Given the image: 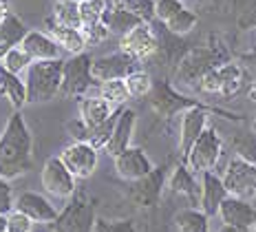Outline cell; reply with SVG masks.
Segmentation results:
<instances>
[{"mask_svg": "<svg viewBox=\"0 0 256 232\" xmlns=\"http://www.w3.org/2000/svg\"><path fill=\"white\" fill-rule=\"evenodd\" d=\"M84 36H86V40H88V45H98V42H102L106 40V38L110 36V31H108V27L104 25V20L100 25H93V27H84Z\"/></svg>", "mask_w": 256, "mask_h": 232, "instance_id": "38", "label": "cell"}, {"mask_svg": "<svg viewBox=\"0 0 256 232\" xmlns=\"http://www.w3.org/2000/svg\"><path fill=\"white\" fill-rule=\"evenodd\" d=\"M60 159L64 161L68 170L73 172L76 179H88L98 168L100 161V148H95L88 142H73L62 148Z\"/></svg>", "mask_w": 256, "mask_h": 232, "instance_id": "8", "label": "cell"}, {"mask_svg": "<svg viewBox=\"0 0 256 232\" xmlns=\"http://www.w3.org/2000/svg\"><path fill=\"white\" fill-rule=\"evenodd\" d=\"M223 155V142L214 128H206L201 137L194 142L190 153L186 155V166L194 175H204L208 170H214L218 159Z\"/></svg>", "mask_w": 256, "mask_h": 232, "instance_id": "3", "label": "cell"}, {"mask_svg": "<svg viewBox=\"0 0 256 232\" xmlns=\"http://www.w3.org/2000/svg\"><path fill=\"white\" fill-rule=\"evenodd\" d=\"M208 214L201 208H184L174 214V223L179 232H210Z\"/></svg>", "mask_w": 256, "mask_h": 232, "instance_id": "24", "label": "cell"}, {"mask_svg": "<svg viewBox=\"0 0 256 232\" xmlns=\"http://www.w3.org/2000/svg\"><path fill=\"white\" fill-rule=\"evenodd\" d=\"M126 86L130 91V98H146L152 91V80L146 71H132L126 78Z\"/></svg>", "mask_w": 256, "mask_h": 232, "instance_id": "32", "label": "cell"}, {"mask_svg": "<svg viewBox=\"0 0 256 232\" xmlns=\"http://www.w3.org/2000/svg\"><path fill=\"white\" fill-rule=\"evenodd\" d=\"M157 49H159V42L150 23L137 25L135 29H130L126 36L120 38V51L132 56L135 60H146L152 53H157Z\"/></svg>", "mask_w": 256, "mask_h": 232, "instance_id": "10", "label": "cell"}, {"mask_svg": "<svg viewBox=\"0 0 256 232\" xmlns=\"http://www.w3.org/2000/svg\"><path fill=\"white\" fill-rule=\"evenodd\" d=\"M95 82L93 78V60L88 53H78L64 62V78H62V98H82L88 86Z\"/></svg>", "mask_w": 256, "mask_h": 232, "instance_id": "5", "label": "cell"}, {"mask_svg": "<svg viewBox=\"0 0 256 232\" xmlns=\"http://www.w3.org/2000/svg\"><path fill=\"white\" fill-rule=\"evenodd\" d=\"M31 64H34V58L26 53V49L22 45L9 47V49L2 53V58H0V67H2L4 71L14 73V75H24Z\"/></svg>", "mask_w": 256, "mask_h": 232, "instance_id": "25", "label": "cell"}, {"mask_svg": "<svg viewBox=\"0 0 256 232\" xmlns=\"http://www.w3.org/2000/svg\"><path fill=\"white\" fill-rule=\"evenodd\" d=\"M93 206L82 192H76L71 197V203L58 214V219L51 223L53 232H93L95 228Z\"/></svg>", "mask_w": 256, "mask_h": 232, "instance_id": "4", "label": "cell"}, {"mask_svg": "<svg viewBox=\"0 0 256 232\" xmlns=\"http://www.w3.org/2000/svg\"><path fill=\"white\" fill-rule=\"evenodd\" d=\"M93 232H135L132 228V221H106V219H98L95 221Z\"/></svg>", "mask_w": 256, "mask_h": 232, "instance_id": "37", "label": "cell"}, {"mask_svg": "<svg viewBox=\"0 0 256 232\" xmlns=\"http://www.w3.org/2000/svg\"><path fill=\"white\" fill-rule=\"evenodd\" d=\"M115 170H117V175L124 177L128 181H140L144 177L150 175L154 170V166L142 148L130 146L115 157Z\"/></svg>", "mask_w": 256, "mask_h": 232, "instance_id": "15", "label": "cell"}, {"mask_svg": "<svg viewBox=\"0 0 256 232\" xmlns=\"http://www.w3.org/2000/svg\"><path fill=\"white\" fill-rule=\"evenodd\" d=\"M115 106L108 104L102 95H86L80 100V120L88 126V133L104 126L108 120L115 117Z\"/></svg>", "mask_w": 256, "mask_h": 232, "instance_id": "18", "label": "cell"}, {"mask_svg": "<svg viewBox=\"0 0 256 232\" xmlns=\"http://www.w3.org/2000/svg\"><path fill=\"white\" fill-rule=\"evenodd\" d=\"M199 177H201L199 208L204 210L208 217L218 214V208H221V203L226 201V197H228V188H226V183H223V177H218L214 170H208Z\"/></svg>", "mask_w": 256, "mask_h": 232, "instance_id": "17", "label": "cell"}, {"mask_svg": "<svg viewBox=\"0 0 256 232\" xmlns=\"http://www.w3.org/2000/svg\"><path fill=\"white\" fill-rule=\"evenodd\" d=\"M135 124H137V113L132 109H124V111L117 113L115 126H113V131H110V137L104 146V153L115 159L117 155H122L126 148H130V139H132V133H135Z\"/></svg>", "mask_w": 256, "mask_h": 232, "instance_id": "14", "label": "cell"}, {"mask_svg": "<svg viewBox=\"0 0 256 232\" xmlns=\"http://www.w3.org/2000/svg\"><path fill=\"white\" fill-rule=\"evenodd\" d=\"M49 36L60 45L62 51L71 53V56H78V53H84V49L88 47V40L84 36L82 29H73V27H64L53 23L49 27Z\"/></svg>", "mask_w": 256, "mask_h": 232, "instance_id": "21", "label": "cell"}, {"mask_svg": "<svg viewBox=\"0 0 256 232\" xmlns=\"http://www.w3.org/2000/svg\"><path fill=\"white\" fill-rule=\"evenodd\" d=\"M144 20H140L137 16L128 14V12H122V9H115V7H108L104 14V25L108 27L110 34H117V36H126L130 29H135L137 25H142Z\"/></svg>", "mask_w": 256, "mask_h": 232, "instance_id": "26", "label": "cell"}, {"mask_svg": "<svg viewBox=\"0 0 256 232\" xmlns=\"http://www.w3.org/2000/svg\"><path fill=\"white\" fill-rule=\"evenodd\" d=\"M241 78L243 71L238 64L226 62L212 67L204 78H201V89L206 93H218V95H232L241 89Z\"/></svg>", "mask_w": 256, "mask_h": 232, "instance_id": "9", "label": "cell"}, {"mask_svg": "<svg viewBox=\"0 0 256 232\" xmlns=\"http://www.w3.org/2000/svg\"><path fill=\"white\" fill-rule=\"evenodd\" d=\"M0 98L7 100L16 111H22L29 104V100H26V84L22 75H14L0 67Z\"/></svg>", "mask_w": 256, "mask_h": 232, "instance_id": "20", "label": "cell"}, {"mask_svg": "<svg viewBox=\"0 0 256 232\" xmlns=\"http://www.w3.org/2000/svg\"><path fill=\"white\" fill-rule=\"evenodd\" d=\"M16 208V197L12 190V183L0 177V214H12Z\"/></svg>", "mask_w": 256, "mask_h": 232, "instance_id": "36", "label": "cell"}, {"mask_svg": "<svg viewBox=\"0 0 256 232\" xmlns=\"http://www.w3.org/2000/svg\"><path fill=\"white\" fill-rule=\"evenodd\" d=\"M7 16H9V12H7V5L0 0V27L4 25V20H7Z\"/></svg>", "mask_w": 256, "mask_h": 232, "instance_id": "39", "label": "cell"}, {"mask_svg": "<svg viewBox=\"0 0 256 232\" xmlns=\"http://www.w3.org/2000/svg\"><path fill=\"white\" fill-rule=\"evenodd\" d=\"M135 58L128 53H110V56H102L98 60H93V78L95 82H106V80L115 78H128L135 69Z\"/></svg>", "mask_w": 256, "mask_h": 232, "instance_id": "12", "label": "cell"}, {"mask_svg": "<svg viewBox=\"0 0 256 232\" xmlns=\"http://www.w3.org/2000/svg\"><path fill=\"white\" fill-rule=\"evenodd\" d=\"M76 177L73 172L64 166V161L60 159V155L56 157H49L42 166L40 172V183L51 197L56 199H71L76 195L78 186H76Z\"/></svg>", "mask_w": 256, "mask_h": 232, "instance_id": "7", "label": "cell"}, {"mask_svg": "<svg viewBox=\"0 0 256 232\" xmlns=\"http://www.w3.org/2000/svg\"><path fill=\"white\" fill-rule=\"evenodd\" d=\"M7 217L9 214H0V232H7Z\"/></svg>", "mask_w": 256, "mask_h": 232, "instance_id": "40", "label": "cell"}, {"mask_svg": "<svg viewBox=\"0 0 256 232\" xmlns=\"http://www.w3.org/2000/svg\"><path fill=\"white\" fill-rule=\"evenodd\" d=\"M218 217H221L223 225H230V228H238V230H250L256 223V208L248 199L228 195L226 201L218 208Z\"/></svg>", "mask_w": 256, "mask_h": 232, "instance_id": "13", "label": "cell"}, {"mask_svg": "<svg viewBox=\"0 0 256 232\" xmlns=\"http://www.w3.org/2000/svg\"><path fill=\"white\" fill-rule=\"evenodd\" d=\"M168 186H170V190L177 192V195L188 197L192 208L199 206V201H201V183H196L194 172H192L188 166H179V168L172 172V177H170Z\"/></svg>", "mask_w": 256, "mask_h": 232, "instance_id": "22", "label": "cell"}, {"mask_svg": "<svg viewBox=\"0 0 256 232\" xmlns=\"http://www.w3.org/2000/svg\"><path fill=\"white\" fill-rule=\"evenodd\" d=\"M34 221H31L26 214L14 210L12 214L7 217V232H34Z\"/></svg>", "mask_w": 256, "mask_h": 232, "instance_id": "35", "label": "cell"}, {"mask_svg": "<svg viewBox=\"0 0 256 232\" xmlns=\"http://www.w3.org/2000/svg\"><path fill=\"white\" fill-rule=\"evenodd\" d=\"M208 128V113L201 106H190L188 111H184L179 124V148L184 155L190 153V148L194 146V142L201 137Z\"/></svg>", "mask_w": 256, "mask_h": 232, "instance_id": "16", "label": "cell"}, {"mask_svg": "<svg viewBox=\"0 0 256 232\" xmlns=\"http://www.w3.org/2000/svg\"><path fill=\"white\" fill-rule=\"evenodd\" d=\"M181 9H184V3L181 0H157V9H154V14H157V20H162L164 25L168 23L170 18H174Z\"/></svg>", "mask_w": 256, "mask_h": 232, "instance_id": "34", "label": "cell"}, {"mask_svg": "<svg viewBox=\"0 0 256 232\" xmlns=\"http://www.w3.org/2000/svg\"><path fill=\"white\" fill-rule=\"evenodd\" d=\"M250 98H252V100H256V80H254L252 89H250Z\"/></svg>", "mask_w": 256, "mask_h": 232, "instance_id": "42", "label": "cell"}, {"mask_svg": "<svg viewBox=\"0 0 256 232\" xmlns=\"http://www.w3.org/2000/svg\"><path fill=\"white\" fill-rule=\"evenodd\" d=\"M20 45L26 49L31 58H34V62L38 60H60V45H58L53 38L46 34V31H38V29H31L26 31V36L22 38V42Z\"/></svg>", "mask_w": 256, "mask_h": 232, "instance_id": "19", "label": "cell"}, {"mask_svg": "<svg viewBox=\"0 0 256 232\" xmlns=\"http://www.w3.org/2000/svg\"><path fill=\"white\" fill-rule=\"evenodd\" d=\"M18 212L26 214L34 223H40V225H51L53 221L58 219V208L46 199L44 195L40 192H34V190H26V192H20L16 197V208Z\"/></svg>", "mask_w": 256, "mask_h": 232, "instance_id": "11", "label": "cell"}, {"mask_svg": "<svg viewBox=\"0 0 256 232\" xmlns=\"http://www.w3.org/2000/svg\"><path fill=\"white\" fill-rule=\"evenodd\" d=\"M194 25H196V16L190 12V9H181V12L174 16V18H170L166 27H168V31L170 34H177V36H186V34H190L192 29H194Z\"/></svg>", "mask_w": 256, "mask_h": 232, "instance_id": "33", "label": "cell"}, {"mask_svg": "<svg viewBox=\"0 0 256 232\" xmlns=\"http://www.w3.org/2000/svg\"><path fill=\"white\" fill-rule=\"evenodd\" d=\"M106 9H108V3H106V0H82V3H80L82 29H84V27H93V25L102 23Z\"/></svg>", "mask_w": 256, "mask_h": 232, "instance_id": "31", "label": "cell"}, {"mask_svg": "<svg viewBox=\"0 0 256 232\" xmlns=\"http://www.w3.org/2000/svg\"><path fill=\"white\" fill-rule=\"evenodd\" d=\"M100 95L113 106H122L130 100V91L126 86V78H115L100 82Z\"/></svg>", "mask_w": 256, "mask_h": 232, "instance_id": "28", "label": "cell"}, {"mask_svg": "<svg viewBox=\"0 0 256 232\" xmlns=\"http://www.w3.org/2000/svg\"><path fill=\"white\" fill-rule=\"evenodd\" d=\"M221 232H248V230H238V228H230V225H223Z\"/></svg>", "mask_w": 256, "mask_h": 232, "instance_id": "41", "label": "cell"}, {"mask_svg": "<svg viewBox=\"0 0 256 232\" xmlns=\"http://www.w3.org/2000/svg\"><path fill=\"white\" fill-rule=\"evenodd\" d=\"M64 3H82V0H64Z\"/></svg>", "mask_w": 256, "mask_h": 232, "instance_id": "43", "label": "cell"}, {"mask_svg": "<svg viewBox=\"0 0 256 232\" xmlns=\"http://www.w3.org/2000/svg\"><path fill=\"white\" fill-rule=\"evenodd\" d=\"M53 18H56L58 25L73 27V29H82L80 3H64V0H56V5H53Z\"/></svg>", "mask_w": 256, "mask_h": 232, "instance_id": "29", "label": "cell"}, {"mask_svg": "<svg viewBox=\"0 0 256 232\" xmlns=\"http://www.w3.org/2000/svg\"><path fill=\"white\" fill-rule=\"evenodd\" d=\"M110 7L137 16L144 23H150L152 18H157V14H154L157 0H110Z\"/></svg>", "mask_w": 256, "mask_h": 232, "instance_id": "27", "label": "cell"}, {"mask_svg": "<svg viewBox=\"0 0 256 232\" xmlns=\"http://www.w3.org/2000/svg\"><path fill=\"white\" fill-rule=\"evenodd\" d=\"M64 62L66 60H38L34 62L24 73L26 84V100L29 104L38 102H51L60 95L62 78H64Z\"/></svg>", "mask_w": 256, "mask_h": 232, "instance_id": "2", "label": "cell"}, {"mask_svg": "<svg viewBox=\"0 0 256 232\" xmlns=\"http://www.w3.org/2000/svg\"><path fill=\"white\" fill-rule=\"evenodd\" d=\"M223 183L228 188V195L238 199H254L256 197V164L250 159L236 157L230 159L226 172H223Z\"/></svg>", "mask_w": 256, "mask_h": 232, "instance_id": "6", "label": "cell"}, {"mask_svg": "<svg viewBox=\"0 0 256 232\" xmlns=\"http://www.w3.org/2000/svg\"><path fill=\"white\" fill-rule=\"evenodd\" d=\"M34 166V135L22 111H14L0 135V177L7 181L24 175Z\"/></svg>", "mask_w": 256, "mask_h": 232, "instance_id": "1", "label": "cell"}, {"mask_svg": "<svg viewBox=\"0 0 256 232\" xmlns=\"http://www.w3.org/2000/svg\"><path fill=\"white\" fill-rule=\"evenodd\" d=\"M26 36V29L24 25L20 23L16 16L9 14L7 20H4V25L0 27V45L4 47V49H9V47H16L22 42V38Z\"/></svg>", "mask_w": 256, "mask_h": 232, "instance_id": "30", "label": "cell"}, {"mask_svg": "<svg viewBox=\"0 0 256 232\" xmlns=\"http://www.w3.org/2000/svg\"><path fill=\"white\" fill-rule=\"evenodd\" d=\"M162 183H164V175L154 168L148 177L137 181L135 190H132V199H135L140 206H152L159 199V195H162Z\"/></svg>", "mask_w": 256, "mask_h": 232, "instance_id": "23", "label": "cell"}]
</instances>
